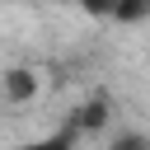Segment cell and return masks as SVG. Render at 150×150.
<instances>
[{
  "label": "cell",
  "instance_id": "obj_2",
  "mask_svg": "<svg viewBox=\"0 0 150 150\" xmlns=\"http://www.w3.org/2000/svg\"><path fill=\"white\" fill-rule=\"evenodd\" d=\"M141 14H150V0H122L112 19H141Z\"/></svg>",
  "mask_w": 150,
  "mask_h": 150
},
{
  "label": "cell",
  "instance_id": "obj_4",
  "mask_svg": "<svg viewBox=\"0 0 150 150\" xmlns=\"http://www.w3.org/2000/svg\"><path fill=\"white\" fill-rule=\"evenodd\" d=\"M112 150H150V145H141V141H136V136H127V141H117V145H112Z\"/></svg>",
  "mask_w": 150,
  "mask_h": 150
},
{
  "label": "cell",
  "instance_id": "obj_3",
  "mask_svg": "<svg viewBox=\"0 0 150 150\" xmlns=\"http://www.w3.org/2000/svg\"><path fill=\"white\" fill-rule=\"evenodd\" d=\"M9 94H14V98H28V94H33V80H28L23 70H14V75H9Z\"/></svg>",
  "mask_w": 150,
  "mask_h": 150
},
{
  "label": "cell",
  "instance_id": "obj_1",
  "mask_svg": "<svg viewBox=\"0 0 150 150\" xmlns=\"http://www.w3.org/2000/svg\"><path fill=\"white\" fill-rule=\"evenodd\" d=\"M19 150H75V127H61V131H52V136H42V141H28V145H19Z\"/></svg>",
  "mask_w": 150,
  "mask_h": 150
}]
</instances>
